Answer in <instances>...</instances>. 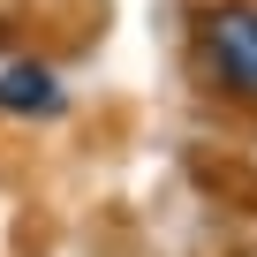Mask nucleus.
Returning <instances> with one entry per match:
<instances>
[{
	"label": "nucleus",
	"instance_id": "f257e3e1",
	"mask_svg": "<svg viewBox=\"0 0 257 257\" xmlns=\"http://www.w3.org/2000/svg\"><path fill=\"white\" fill-rule=\"evenodd\" d=\"M197 76L227 106H257V0H204L197 8Z\"/></svg>",
	"mask_w": 257,
	"mask_h": 257
},
{
	"label": "nucleus",
	"instance_id": "f03ea898",
	"mask_svg": "<svg viewBox=\"0 0 257 257\" xmlns=\"http://www.w3.org/2000/svg\"><path fill=\"white\" fill-rule=\"evenodd\" d=\"M0 106L8 113H61V76L38 68V61H23V68L0 76Z\"/></svg>",
	"mask_w": 257,
	"mask_h": 257
}]
</instances>
